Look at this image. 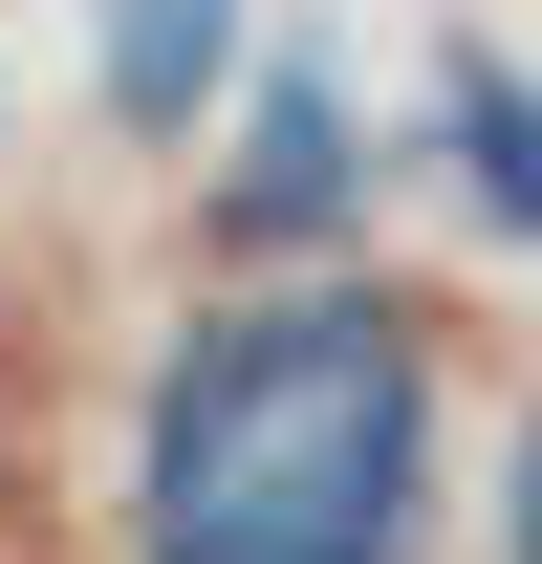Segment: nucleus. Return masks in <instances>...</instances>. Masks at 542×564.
Masks as SVG:
<instances>
[{"label": "nucleus", "instance_id": "obj_4", "mask_svg": "<svg viewBox=\"0 0 542 564\" xmlns=\"http://www.w3.org/2000/svg\"><path fill=\"white\" fill-rule=\"evenodd\" d=\"M239 22H261V0H87V87H109V131H196L217 87H239Z\"/></svg>", "mask_w": 542, "mask_h": 564}, {"label": "nucleus", "instance_id": "obj_1", "mask_svg": "<svg viewBox=\"0 0 542 564\" xmlns=\"http://www.w3.org/2000/svg\"><path fill=\"white\" fill-rule=\"evenodd\" d=\"M434 326L391 282H217L131 369V564H412Z\"/></svg>", "mask_w": 542, "mask_h": 564}, {"label": "nucleus", "instance_id": "obj_5", "mask_svg": "<svg viewBox=\"0 0 542 564\" xmlns=\"http://www.w3.org/2000/svg\"><path fill=\"white\" fill-rule=\"evenodd\" d=\"M499 564H542V391H521V434H499Z\"/></svg>", "mask_w": 542, "mask_h": 564}, {"label": "nucleus", "instance_id": "obj_2", "mask_svg": "<svg viewBox=\"0 0 542 564\" xmlns=\"http://www.w3.org/2000/svg\"><path fill=\"white\" fill-rule=\"evenodd\" d=\"M347 217H369V131H347V66L282 44L239 152H217V261L239 282H347Z\"/></svg>", "mask_w": 542, "mask_h": 564}, {"label": "nucleus", "instance_id": "obj_3", "mask_svg": "<svg viewBox=\"0 0 542 564\" xmlns=\"http://www.w3.org/2000/svg\"><path fill=\"white\" fill-rule=\"evenodd\" d=\"M434 174H456V217L499 239V261H542V66L521 44H434Z\"/></svg>", "mask_w": 542, "mask_h": 564}]
</instances>
